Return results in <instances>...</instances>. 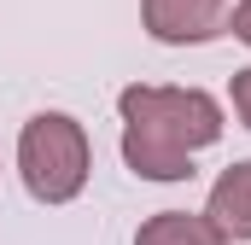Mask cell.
<instances>
[{
    "instance_id": "cell-6",
    "label": "cell",
    "mask_w": 251,
    "mask_h": 245,
    "mask_svg": "<svg viewBox=\"0 0 251 245\" xmlns=\"http://www.w3.org/2000/svg\"><path fill=\"white\" fill-rule=\"evenodd\" d=\"M228 99H234L240 122L251 128V64H246V70H234V82H228Z\"/></svg>"
},
{
    "instance_id": "cell-7",
    "label": "cell",
    "mask_w": 251,
    "mask_h": 245,
    "mask_svg": "<svg viewBox=\"0 0 251 245\" xmlns=\"http://www.w3.org/2000/svg\"><path fill=\"white\" fill-rule=\"evenodd\" d=\"M228 29L251 47V0H234V6H228Z\"/></svg>"
},
{
    "instance_id": "cell-2",
    "label": "cell",
    "mask_w": 251,
    "mask_h": 245,
    "mask_svg": "<svg viewBox=\"0 0 251 245\" xmlns=\"http://www.w3.org/2000/svg\"><path fill=\"white\" fill-rule=\"evenodd\" d=\"M94 170V146L88 128L70 111H35L18 134V175L29 187L35 204H70Z\"/></svg>"
},
{
    "instance_id": "cell-3",
    "label": "cell",
    "mask_w": 251,
    "mask_h": 245,
    "mask_svg": "<svg viewBox=\"0 0 251 245\" xmlns=\"http://www.w3.org/2000/svg\"><path fill=\"white\" fill-rule=\"evenodd\" d=\"M140 24L164 47H204L228 29V0H140Z\"/></svg>"
},
{
    "instance_id": "cell-1",
    "label": "cell",
    "mask_w": 251,
    "mask_h": 245,
    "mask_svg": "<svg viewBox=\"0 0 251 245\" xmlns=\"http://www.w3.org/2000/svg\"><path fill=\"white\" fill-rule=\"evenodd\" d=\"M123 164L140 181H187L193 158L222 140V105L204 88H123Z\"/></svg>"
},
{
    "instance_id": "cell-4",
    "label": "cell",
    "mask_w": 251,
    "mask_h": 245,
    "mask_svg": "<svg viewBox=\"0 0 251 245\" xmlns=\"http://www.w3.org/2000/svg\"><path fill=\"white\" fill-rule=\"evenodd\" d=\"M204 216H210V228L228 245L251 240V158L246 164H228V170L216 175L210 198H204Z\"/></svg>"
},
{
    "instance_id": "cell-5",
    "label": "cell",
    "mask_w": 251,
    "mask_h": 245,
    "mask_svg": "<svg viewBox=\"0 0 251 245\" xmlns=\"http://www.w3.org/2000/svg\"><path fill=\"white\" fill-rule=\"evenodd\" d=\"M134 245H228V240H222V234L210 228V216H199V210H158V216L140 222Z\"/></svg>"
}]
</instances>
